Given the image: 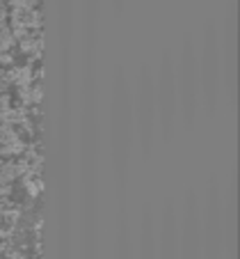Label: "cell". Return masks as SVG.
<instances>
[{
	"instance_id": "cell-1",
	"label": "cell",
	"mask_w": 240,
	"mask_h": 259,
	"mask_svg": "<svg viewBox=\"0 0 240 259\" xmlns=\"http://www.w3.org/2000/svg\"><path fill=\"white\" fill-rule=\"evenodd\" d=\"M133 126H135L133 124V99L128 94L124 78L117 76L112 101H110V158H112L117 177H124L128 161H131V145L133 136H135Z\"/></svg>"
},
{
	"instance_id": "cell-2",
	"label": "cell",
	"mask_w": 240,
	"mask_h": 259,
	"mask_svg": "<svg viewBox=\"0 0 240 259\" xmlns=\"http://www.w3.org/2000/svg\"><path fill=\"white\" fill-rule=\"evenodd\" d=\"M174 78H176V99L178 113L183 122L192 126L201 108V88H199V69H197V46L190 39L181 46L178 58L174 60Z\"/></svg>"
},
{
	"instance_id": "cell-3",
	"label": "cell",
	"mask_w": 240,
	"mask_h": 259,
	"mask_svg": "<svg viewBox=\"0 0 240 259\" xmlns=\"http://www.w3.org/2000/svg\"><path fill=\"white\" fill-rule=\"evenodd\" d=\"M153 97H156V117L160 133L169 140L178 117V99H176V78H174V55L165 51L160 58V67L153 78Z\"/></svg>"
},
{
	"instance_id": "cell-4",
	"label": "cell",
	"mask_w": 240,
	"mask_h": 259,
	"mask_svg": "<svg viewBox=\"0 0 240 259\" xmlns=\"http://www.w3.org/2000/svg\"><path fill=\"white\" fill-rule=\"evenodd\" d=\"M201 259H226L224 241V195L213 184L201 209Z\"/></svg>"
},
{
	"instance_id": "cell-5",
	"label": "cell",
	"mask_w": 240,
	"mask_h": 259,
	"mask_svg": "<svg viewBox=\"0 0 240 259\" xmlns=\"http://www.w3.org/2000/svg\"><path fill=\"white\" fill-rule=\"evenodd\" d=\"M199 69V88H201V106L208 115H215L222 101V62H220V39L215 32H208L201 44V58H197Z\"/></svg>"
},
{
	"instance_id": "cell-6",
	"label": "cell",
	"mask_w": 240,
	"mask_h": 259,
	"mask_svg": "<svg viewBox=\"0 0 240 259\" xmlns=\"http://www.w3.org/2000/svg\"><path fill=\"white\" fill-rule=\"evenodd\" d=\"M133 124H135L137 142L142 147V154H151L153 140H156V97H153V76L149 73L147 67L140 69V78H137V92L135 103H133Z\"/></svg>"
},
{
	"instance_id": "cell-7",
	"label": "cell",
	"mask_w": 240,
	"mask_h": 259,
	"mask_svg": "<svg viewBox=\"0 0 240 259\" xmlns=\"http://www.w3.org/2000/svg\"><path fill=\"white\" fill-rule=\"evenodd\" d=\"M178 259H201V209L192 191L178 223Z\"/></svg>"
},
{
	"instance_id": "cell-8",
	"label": "cell",
	"mask_w": 240,
	"mask_h": 259,
	"mask_svg": "<svg viewBox=\"0 0 240 259\" xmlns=\"http://www.w3.org/2000/svg\"><path fill=\"white\" fill-rule=\"evenodd\" d=\"M220 62H222V92H226L229 103L233 106L238 97V41H235V25L229 21L224 32V41H220Z\"/></svg>"
},
{
	"instance_id": "cell-9",
	"label": "cell",
	"mask_w": 240,
	"mask_h": 259,
	"mask_svg": "<svg viewBox=\"0 0 240 259\" xmlns=\"http://www.w3.org/2000/svg\"><path fill=\"white\" fill-rule=\"evenodd\" d=\"M156 259H178V213L174 204H167L160 227H156Z\"/></svg>"
},
{
	"instance_id": "cell-10",
	"label": "cell",
	"mask_w": 240,
	"mask_h": 259,
	"mask_svg": "<svg viewBox=\"0 0 240 259\" xmlns=\"http://www.w3.org/2000/svg\"><path fill=\"white\" fill-rule=\"evenodd\" d=\"M156 220L151 209L142 211V223H140V239H137L135 259H156Z\"/></svg>"
},
{
	"instance_id": "cell-11",
	"label": "cell",
	"mask_w": 240,
	"mask_h": 259,
	"mask_svg": "<svg viewBox=\"0 0 240 259\" xmlns=\"http://www.w3.org/2000/svg\"><path fill=\"white\" fill-rule=\"evenodd\" d=\"M114 259H133V245H131V230L126 223L119 225L117 232V245H114Z\"/></svg>"
}]
</instances>
